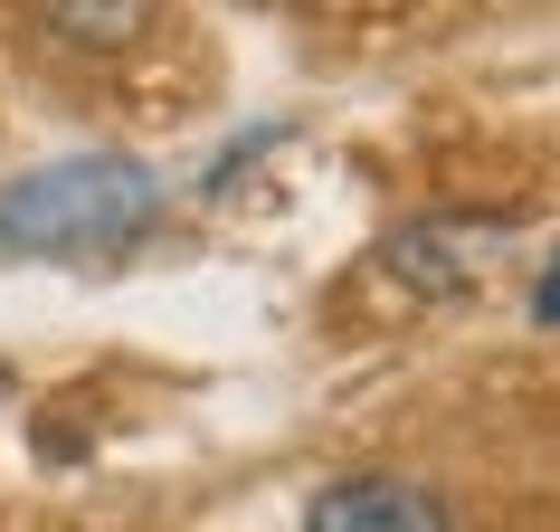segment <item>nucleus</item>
<instances>
[{"instance_id":"nucleus-1","label":"nucleus","mask_w":560,"mask_h":532,"mask_svg":"<svg viewBox=\"0 0 560 532\" xmlns=\"http://www.w3.org/2000/svg\"><path fill=\"white\" fill-rule=\"evenodd\" d=\"M152 219H162V181L124 152L48 162L0 190V247H30V257H105V247H133Z\"/></svg>"},{"instance_id":"nucleus-2","label":"nucleus","mask_w":560,"mask_h":532,"mask_svg":"<svg viewBox=\"0 0 560 532\" xmlns=\"http://www.w3.org/2000/svg\"><path fill=\"white\" fill-rule=\"evenodd\" d=\"M513 247V219H466V209H438V219H409V229H389L381 266L418 296H446V286H475L485 266Z\"/></svg>"},{"instance_id":"nucleus-3","label":"nucleus","mask_w":560,"mask_h":532,"mask_svg":"<svg viewBox=\"0 0 560 532\" xmlns=\"http://www.w3.org/2000/svg\"><path fill=\"white\" fill-rule=\"evenodd\" d=\"M304 532H446V513H438V495H418L399 475H342V485L314 495Z\"/></svg>"},{"instance_id":"nucleus-4","label":"nucleus","mask_w":560,"mask_h":532,"mask_svg":"<svg viewBox=\"0 0 560 532\" xmlns=\"http://www.w3.org/2000/svg\"><path fill=\"white\" fill-rule=\"evenodd\" d=\"M30 10L48 38L86 48V58H115V48L152 38V20H162V0H30Z\"/></svg>"},{"instance_id":"nucleus-5","label":"nucleus","mask_w":560,"mask_h":532,"mask_svg":"<svg viewBox=\"0 0 560 532\" xmlns=\"http://www.w3.org/2000/svg\"><path fill=\"white\" fill-rule=\"evenodd\" d=\"M532 314H541V324H560V266L541 276V296H532Z\"/></svg>"}]
</instances>
